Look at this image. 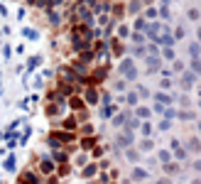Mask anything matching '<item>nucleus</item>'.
<instances>
[{
	"label": "nucleus",
	"mask_w": 201,
	"mask_h": 184,
	"mask_svg": "<svg viewBox=\"0 0 201 184\" xmlns=\"http://www.w3.org/2000/svg\"><path fill=\"white\" fill-rule=\"evenodd\" d=\"M191 66H194V69H196V71H201V61H199V57H196V59H194V61H191Z\"/></svg>",
	"instance_id": "obj_1"
},
{
	"label": "nucleus",
	"mask_w": 201,
	"mask_h": 184,
	"mask_svg": "<svg viewBox=\"0 0 201 184\" xmlns=\"http://www.w3.org/2000/svg\"><path fill=\"white\" fill-rule=\"evenodd\" d=\"M191 150H196V152L201 150V145H199V140H191Z\"/></svg>",
	"instance_id": "obj_2"
},
{
	"label": "nucleus",
	"mask_w": 201,
	"mask_h": 184,
	"mask_svg": "<svg viewBox=\"0 0 201 184\" xmlns=\"http://www.w3.org/2000/svg\"><path fill=\"white\" fill-rule=\"evenodd\" d=\"M196 184H201V182H196Z\"/></svg>",
	"instance_id": "obj_3"
},
{
	"label": "nucleus",
	"mask_w": 201,
	"mask_h": 184,
	"mask_svg": "<svg viewBox=\"0 0 201 184\" xmlns=\"http://www.w3.org/2000/svg\"><path fill=\"white\" fill-rule=\"evenodd\" d=\"M199 103H201V101H199Z\"/></svg>",
	"instance_id": "obj_4"
}]
</instances>
